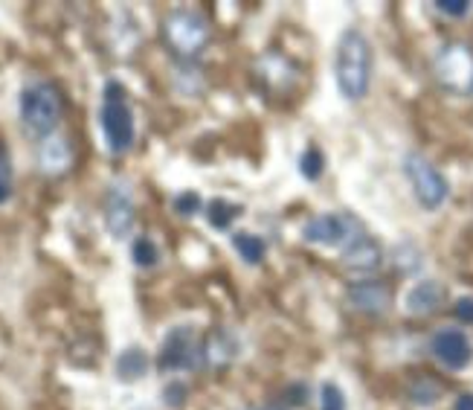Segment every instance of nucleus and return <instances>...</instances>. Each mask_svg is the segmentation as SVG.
I'll use <instances>...</instances> for the list:
<instances>
[{
	"label": "nucleus",
	"mask_w": 473,
	"mask_h": 410,
	"mask_svg": "<svg viewBox=\"0 0 473 410\" xmlns=\"http://www.w3.org/2000/svg\"><path fill=\"white\" fill-rule=\"evenodd\" d=\"M375 53L360 29H345L334 50V82L345 102H364L372 88Z\"/></svg>",
	"instance_id": "obj_1"
},
{
	"label": "nucleus",
	"mask_w": 473,
	"mask_h": 410,
	"mask_svg": "<svg viewBox=\"0 0 473 410\" xmlns=\"http://www.w3.org/2000/svg\"><path fill=\"white\" fill-rule=\"evenodd\" d=\"M18 114L29 137L46 140L56 134L61 117H65V97L56 82H29L21 90Z\"/></svg>",
	"instance_id": "obj_2"
},
{
	"label": "nucleus",
	"mask_w": 473,
	"mask_h": 410,
	"mask_svg": "<svg viewBox=\"0 0 473 410\" xmlns=\"http://www.w3.org/2000/svg\"><path fill=\"white\" fill-rule=\"evenodd\" d=\"M102 137L110 154H129L134 149L137 129H134V108L119 79H108L102 88V108H99Z\"/></svg>",
	"instance_id": "obj_3"
},
{
	"label": "nucleus",
	"mask_w": 473,
	"mask_h": 410,
	"mask_svg": "<svg viewBox=\"0 0 473 410\" xmlns=\"http://www.w3.org/2000/svg\"><path fill=\"white\" fill-rule=\"evenodd\" d=\"M160 36H163V44L169 47L171 56H178L180 61H192L195 56H201L210 47L212 26H210L203 12L180 6V9H171L163 18Z\"/></svg>",
	"instance_id": "obj_4"
},
{
	"label": "nucleus",
	"mask_w": 473,
	"mask_h": 410,
	"mask_svg": "<svg viewBox=\"0 0 473 410\" xmlns=\"http://www.w3.org/2000/svg\"><path fill=\"white\" fill-rule=\"evenodd\" d=\"M433 79L441 90L453 97H470L473 93V47L465 41L441 44L433 56Z\"/></svg>",
	"instance_id": "obj_5"
},
{
	"label": "nucleus",
	"mask_w": 473,
	"mask_h": 410,
	"mask_svg": "<svg viewBox=\"0 0 473 410\" xmlns=\"http://www.w3.org/2000/svg\"><path fill=\"white\" fill-rule=\"evenodd\" d=\"M404 175H406L409 186H413L416 201L427 213H436V210H441L447 204V198H450V184H447L445 175H441V169L433 166L424 154L409 152L404 157Z\"/></svg>",
	"instance_id": "obj_6"
},
{
	"label": "nucleus",
	"mask_w": 473,
	"mask_h": 410,
	"mask_svg": "<svg viewBox=\"0 0 473 410\" xmlns=\"http://www.w3.org/2000/svg\"><path fill=\"white\" fill-rule=\"evenodd\" d=\"M203 367L201 358V338L195 326H175L169 329V335L157 352V370L160 373H189Z\"/></svg>",
	"instance_id": "obj_7"
},
{
	"label": "nucleus",
	"mask_w": 473,
	"mask_h": 410,
	"mask_svg": "<svg viewBox=\"0 0 473 410\" xmlns=\"http://www.w3.org/2000/svg\"><path fill=\"white\" fill-rule=\"evenodd\" d=\"M357 233H364L352 216L343 213H317L311 216L303 225V239L308 245H320V247H345Z\"/></svg>",
	"instance_id": "obj_8"
},
{
	"label": "nucleus",
	"mask_w": 473,
	"mask_h": 410,
	"mask_svg": "<svg viewBox=\"0 0 473 410\" xmlns=\"http://www.w3.org/2000/svg\"><path fill=\"white\" fill-rule=\"evenodd\" d=\"M430 352H433V358L445 370L462 373V370L470 367V361H473V343L462 332V329L445 326V329H436V332H433V338H430Z\"/></svg>",
	"instance_id": "obj_9"
},
{
	"label": "nucleus",
	"mask_w": 473,
	"mask_h": 410,
	"mask_svg": "<svg viewBox=\"0 0 473 410\" xmlns=\"http://www.w3.org/2000/svg\"><path fill=\"white\" fill-rule=\"evenodd\" d=\"M340 259H343V265H345V271L357 274V279H369V277H375L377 271H381V265H384V250H381V245H377V242L372 239V236L364 230V233H357L355 239L340 250Z\"/></svg>",
	"instance_id": "obj_10"
},
{
	"label": "nucleus",
	"mask_w": 473,
	"mask_h": 410,
	"mask_svg": "<svg viewBox=\"0 0 473 410\" xmlns=\"http://www.w3.org/2000/svg\"><path fill=\"white\" fill-rule=\"evenodd\" d=\"M105 227L114 239H125L134 227V198H131V189L129 184H110L108 193H105Z\"/></svg>",
	"instance_id": "obj_11"
},
{
	"label": "nucleus",
	"mask_w": 473,
	"mask_h": 410,
	"mask_svg": "<svg viewBox=\"0 0 473 410\" xmlns=\"http://www.w3.org/2000/svg\"><path fill=\"white\" fill-rule=\"evenodd\" d=\"M256 79H259V85L267 93L279 97V93H291L293 90L299 73H296V65H293V61L285 53L271 50V53H264L256 61Z\"/></svg>",
	"instance_id": "obj_12"
},
{
	"label": "nucleus",
	"mask_w": 473,
	"mask_h": 410,
	"mask_svg": "<svg viewBox=\"0 0 473 410\" xmlns=\"http://www.w3.org/2000/svg\"><path fill=\"white\" fill-rule=\"evenodd\" d=\"M345 300H349V306L360 314H369V318H381V314L389 311L392 306V291L386 282L381 279H355L349 282V289H345Z\"/></svg>",
	"instance_id": "obj_13"
},
{
	"label": "nucleus",
	"mask_w": 473,
	"mask_h": 410,
	"mask_svg": "<svg viewBox=\"0 0 473 410\" xmlns=\"http://www.w3.org/2000/svg\"><path fill=\"white\" fill-rule=\"evenodd\" d=\"M447 300V289L438 279H418L404 297V309L413 318H427V314L438 311Z\"/></svg>",
	"instance_id": "obj_14"
},
{
	"label": "nucleus",
	"mask_w": 473,
	"mask_h": 410,
	"mask_svg": "<svg viewBox=\"0 0 473 410\" xmlns=\"http://www.w3.org/2000/svg\"><path fill=\"white\" fill-rule=\"evenodd\" d=\"M235 355H239V341L232 338L230 329H212V332L201 341L203 367H210V370L230 367L235 361Z\"/></svg>",
	"instance_id": "obj_15"
},
{
	"label": "nucleus",
	"mask_w": 473,
	"mask_h": 410,
	"mask_svg": "<svg viewBox=\"0 0 473 410\" xmlns=\"http://www.w3.org/2000/svg\"><path fill=\"white\" fill-rule=\"evenodd\" d=\"M38 166L41 172H46V175H65V172L73 166V146H70V140L67 137H61V134H53V137H46L41 140V146H38Z\"/></svg>",
	"instance_id": "obj_16"
},
{
	"label": "nucleus",
	"mask_w": 473,
	"mask_h": 410,
	"mask_svg": "<svg viewBox=\"0 0 473 410\" xmlns=\"http://www.w3.org/2000/svg\"><path fill=\"white\" fill-rule=\"evenodd\" d=\"M149 367H151V358L143 346H129V350H122L117 358V378L125 384H134L139 378H146Z\"/></svg>",
	"instance_id": "obj_17"
},
{
	"label": "nucleus",
	"mask_w": 473,
	"mask_h": 410,
	"mask_svg": "<svg viewBox=\"0 0 473 410\" xmlns=\"http://www.w3.org/2000/svg\"><path fill=\"white\" fill-rule=\"evenodd\" d=\"M232 250L239 254L242 262H247V265H262L264 257H267V239H262L259 233L242 230V233L232 236Z\"/></svg>",
	"instance_id": "obj_18"
},
{
	"label": "nucleus",
	"mask_w": 473,
	"mask_h": 410,
	"mask_svg": "<svg viewBox=\"0 0 473 410\" xmlns=\"http://www.w3.org/2000/svg\"><path fill=\"white\" fill-rule=\"evenodd\" d=\"M406 396H409V402L418 405V407H433L441 396H445V387H441V382H438V378H433V375H418V378L409 382Z\"/></svg>",
	"instance_id": "obj_19"
},
{
	"label": "nucleus",
	"mask_w": 473,
	"mask_h": 410,
	"mask_svg": "<svg viewBox=\"0 0 473 410\" xmlns=\"http://www.w3.org/2000/svg\"><path fill=\"white\" fill-rule=\"evenodd\" d=\"M242 213H244L242 204H235L230 198H212L207 204V222L212 225V230H230L235 222H239Z\"/></svg>",
	"instance_id": "obj_20"
},
{
	"label": "nucleus",
	"mask_w": 473,
	"mask_h": 410,
	"mask_svg": "<svg viewBox=\"0 0 473 410\" xmlns=\"http://www.w3.org/2000/svg\"><path fill=\"white\" fill-rule=\"evenodd\" d=\"M323 172H325V154L320 146L311 143L303 154H299V175L314 184L323 178Z\"/></svg>",
	"instance_id": "obj_21"
},
{
	"label": "nucleus",
	"mask_w": 473,
	"mask_h": 410,
	"mask_svg": "<svg viewBox=\"0 0 473 410\" xmlns=\"http://www.w3.org/2000/svg\"><path fill=\"white\" fill-rule=\"evenodd\" d=\"M131 259L137 268H154L157 262H160V247H157V242L151 239V236H137L134 245H131Z\"/></svg>",
	"instance_id": "obj_22"
},
{
	"label": "nucleus",
	"mask_w": 473,
	"mask_h": 410,
	"mask_svg": "<svg viewBox=\"0 0 473 410\" xmlns=\"http://www.w3.org/2000/svg\"><path fill=\"white\" fill-rule=\"evenodd\" d=\"M392 265H396L401 274H418L424 265V257L418 254L416 245L401 242V245H396V250H392Z\"/></svg>",
	"instance_id": "obj_23"
},
{
	"label": "nucleus",
	"mask_w": 473,
	"mask_h": 410,
	"mask_svg": "<svg viewBox=\"0 0 473 410\" xmlns=\"http://www.w3.org/2000/svg\"><path fill=\"white\" fill-rule=\"evenodd\" d=\"M171 210L183 218H192L203 210V198H201V193H195V189H186V193H178L171 198Z\"/></svg>",
	"instance_id": "obj_24"
},
{
	"label": "nucleus",
	"mask_w": 473,
	"mask_h": 410,
	"mask_svg": "<svg viewBox=\"0 0 473 410\" xmlns=\"http://www.w3.org/2000/svg\"><path fill=\"white\" fill-rule=\"evenodd\" d=\"M433 9H436L438 15H445V18L462 21V18H468V15H470L473 4H470V0H436Z\"/></svg>",
	"instance_id": "obj_25"
},
{
	"label": "nucleus",
	"mask_w": 473,
	"mask_h": 410,
	"mask_svg": "<svg viewBox=\"0 0 473 410\" xmlns=\"http://www.w3.org/2000/svg\"><path fill=\"white\" fill-rule=\"evenodd\" d=\"M320 410H345V393L334 382L320 387Z\"/></svg>",
	"instance_id": "obj_26"
},
{
	"label": "nucleus",
	"mask_w": 473,
	"mask_h": 410,
	"mask_svg": "<svg viewBox=\"0 0 473 410\" xmlns=\"http://www.w3.org/2000/svg\"><path fill=\"white\" fill-rule=\"evenodd\" d=\"M12 198V161L6 146L0 143V204H6Z\"/></svg>",
	"instance_id": "obj_27"
},
{
	"label": "nucleus",
	"mask_w": 473,
	"mask_h": 410,
	"mask_svg": "<svg viewBox=\"0 0 473 410\" xmlns=\"http://www.w3.org/2000/svg\"><path fill=\"white\" fill-rule=\"evenodd\" d=\"M279 399L285 402L288 410H296V407H303L308 402V384L305 382H291L285 390L279 393Z\"/></svg>",
	"instance_id": "obj_28"
},
{
	"label": "nucleus",
	"mask_w": 473,
	"mask_h": 410,
	"mask_svg": "<svg viewBox=\"0 0 473 410\" xmlns=\"http://www.w3.org/2000/svg\"><path fill=\"white\" fill-rule=\"evenodd\" d=\"M186 399H189V387L183 382H169L163 387V402H166V407H183Z\"/></svg>",
	"instance_id": "obj_29"
},
{
	"label": "nucleus",
	"mask_w": 473,
	"mask_h": 410,
	"mask_svg": "<svg viewBox=\"0 0 473 410\" xmlns=\"http://www.w3.org/2000/svg\"><path fill=\"white\" fill-rule=\"evenodd\" d=\"M453 314H456V321H459V323L473 326V297H459V300H456Z\"/></svg>",
	"instance_id": "obj_30"
},
{
	"label": "nucleus",
	"mask_w": 473,
	"mask_h": 410,
	"mask_svg": "<svg viewBox=\"0 0 473 410\" xmlns=\"http://www.w3.org/2000/svg\"><path fill=\"white\" fill-rule=\"evenodd\" d=\"M453 410H473V393H462V396H456Z\"/></svg>",
	"instance_id": "obj_31"
},
{
	"label": "nucleus",
	"mask_w": 473,
	"mask_h": 410,
	"mask_svg": "<svg viewBox=\"0 0 473 410\" xmlns=\"http://www.w3.org/2000/svg\"><path fill=\"white\" fill-rule=\"evenodd\" d=\"M239 410H256V407H239Z\"/></svg>",
	"instance_id": "obj_32"
}]
</instances>
